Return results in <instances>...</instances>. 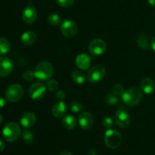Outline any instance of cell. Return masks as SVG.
<instances>
[{
    "instance_id": "cell-1",
    "label": "cell",
    "mask_w": 155,
    "mask_h": 155,
    "mask_svg": "<svg viewBox=\"0 0 155 155\" xmlns=\"http://www.w3.org/2000/svg\"><path fill=\"white\" fill-rule=\"evenodd\" d=\"M121 97L123 101L127 106H136L142 100V92L139 88L133 87L124 91Z\"/></svg>"
},
{
    "instance_id": "cell-2",
    "label": "cell",
    "mask_w": 155,
    "mask_h": 155,
    "mask_svg": "<svg viewBox=\"0 0 155 155\" xmlns=\"http://www.w3.org/2000/svg\"><path fill=\"white\" fill-rule=\"evenodd\" d=\"M54 67L50 62H39L34 71L35 77L40 81H48L52 77Z\"/></svg>"
},
{
    "instance_id": "cell-3",
    "label": "cell",
    "mask_w": 155,
    "mask_h": 155,
    "mask_svg": "<svg viewBox=\"0 0 155 155\" xmlns=\"http://www.w3.org/2000/svg\"><path fill=\"white\" fill-rule=\"evenodd\" d=\"M21 129L16 122H9L2 129L3 138L8 142H14L20 137Z\"/></svg>"
},
{
    "instance_id": "cell-4",
    "label": "cell",
    "mask_w": 155,
    "mask_h": 155,
    "mask_svg": "<svg viewBox=\"0 0 155 155\" xmlns=\"http://www.w3.org/2000/svg\"><path fill=\"white\" fill-rule=\"evenodd\" d=\"M104 143L110 148H117L122 143V136L115 129H107L104 134Z\"/></svg>"
},
{
    "instance_id": "cell-5",
    "label": "cell",
    "mask_w": 155,
    "mask_h": 155,
    "mask_svg": "<svg viewBox=\"0 0 155 155\" xmlns=\"http://www.w3.org/2000/svg\"><path fill=\"white\" fill-rule=\"evenodd\" d=\"M23 96H24V89L21 85L18 84L10 85L5 91V98L11 103L19 101Z\"/></svg>"
},
{
    "instance_id": "cell-6",
    "label": "cell",
    "mask_w": 155,
    "mask_h": 155,
    "mask_svg": "<svg viewBox=\"0 0 155 155\" xmlns=\"http://www.w3.org/2000/svg\"><path fill=\"white\" fill-rule=\"evenodd\" d=\"M106 70L102 65H95L92 67L87 74V79L90 83L97 84L104 79Z\"/></svg>"
},
{
    "instance_id": "cell-7",
    "label": "cell",
    "mask_w": 155,
    "mask_h": 155,
    "mask_svg": "<svg viewBox=\"0 0 155 155\" xmlns=\"http://www.w3.org/2000/svg\"><path fill=\"white\" fill-rule=\"evenodd\" d=\"M61 31L66 37L72 38L77 35L78 32V27L74 21L71 20H66L61 24Z\"/></svg>"
},
{
    "instance_id": "cell-8",
    "label": "cell",
    "mask_w": 155,
    "mask_h": 155,
    "mask_svg": "<svg viewBox=\"0 0 155 155\" xmlns=\"http://www.w3.org/2000/svg\"><path fill=\"white\" fill-rule=\"evenodd\" d=\"M46 90L45 85L39 82H36L33 84L29 88V95L33 100H40L45 96Z\"/></svg>"
},
{
    "instance_id": "cell-9",
    "label": "cell",
    "mask_w": 155,
    "mask_h": 155,
    "mask_svg": "<svg viewBox=\"0 0 155 155\" xmlns=\"http://www.w3.org/2000/svg\"><path fill=\"white\" fill-rule=\"evenodd\" d=\"M107 50V44L101 39H95L89 44V51L95 56L102 55Z\"/></svg>"
},
{
    "instance_id": "cell-10",
    "label": "cell",
    "mask_w": 155,
    "mask_h": 155,
    "mask_svg": "<svg viewBox=\"0 0 155 155\" xmlns=\"http://www.w3.org/2000/svg\"><path fill=\"white\" fill-rule=\"evenodd\" d=\"M114 119L116 124L122 129L128 127L131 121L130 115L124 109H119L117 111L114 115Z\"/></svg>"
},
{
    "instance_id": "cell-11",
    "label": "cell",
    "mask_w": 155,
    "mask_h": 155,
    "mask_svg": "<svg viewBox=\"0 0 155 155\" xmlns=\"http://www.w3.org/2000/svg\"><path fill=\"white\" fill-rule=\"evenodd\" d=\"M14 65L12 61L6 56L0 57V77H6L12 72Z\"/></svg>"
},
{
    "instance_id": "cell-12",
    "label": "cell",
    "mask_w": 155,
    "mask_h": 155,
    "mask_svg": "<svg viewBox=\"0 0 155 155\" xmlns=\"http://www.w3.org/2000/svg\"><path fill=\"white\" fill-rule=\"evenodd\" d=\"M94 122L93 115L89 112H83L80 115L78 119V123L82 129L87 130L90 129Z\"/></svg>"
},
{
    "instance_id": "cell-13",
    "label": "cell",
    "mask_w": 155,
    "mask_h": 155,
    "mask_svg": "<svg viewBox=\"0 0 155 155\" xmlns=\"http://www.w3.org/2000/svg\"><path fill=\"white\" fill-rule=\"evenodd\" d=\"M37 17V12L33 5H27L24 9L22 13L23 21L27 24H31L36 21Z\"/></svg>"
},
{
    "instance_id": "cell-14",
    "label": "cell",
    "mask_w": 155,
    "mask_h": 155,
    "mask_svg": "<svg viewBox=\"0 0 155 155\" xmlns=\"http://www.w3.org/2000/svg\"><path fill=\"white\" fill-rule=\"evenodd\" d=\"M75 63L81 70H87L90 68L91 57L87 54H80L76 57Z\"/></svg>"
},
{
    "instance_id": "cell-15",
    "label": "cell",
    "mask_w": 155,
    "mask_h": 155,
    "mask_svg": "<svg viewBox=\"0 0 155 155\" xmlns=\"http://www.w3.org/2000/svg\"><path fill=\"white\" fill-rule=\"evenodd\" d=\"M36 122V116L33 112H27L22 115L21 119V124L23 127L31 128Z\"/></svg>"
},
{
    "instance_id": "cell-16",
    "label": "cell",
    "mask_w": 155,
    "mask_h": 155,
    "mask_svg": "<svg viewBox=\"0 0 155 155\" xmlns=\"http://www.w3.org/2000/svg\"><path fill=\"white\" fill-rule=\"evenodd\" d=\"M67 112V106L63 101H58L55 103L51 109V113L56 118H61L64 116Z\"/></svg>"
},
{
    "instance_id": "cell-17",
    "label": "cell",
    "mask_w": 155,
    "mask_h": 155,
    "mask_svg": "<svg viewBox=\"0 0 155 155\" xmlns=\"http://www.w3.org/2000/svg\"><path fill=\"white\" fill-rule=\"evenodd\" d=\"M36 35L33 31H26L22 33L21 37V41L23 45L24 46H31L36 42Z\"/></svg>"
},
{
    "instance_id": "cell-18",
    "label": "cell",
    "mask_w": 155,
    "mask_h": 155,
    "mask_svg": "<svg viewBox=\"0 0 155 155\" xmlns=\"http://www.w3.org/2000/svg\"><path fill=\"white\" fill-rule=\"evenodd\" d=\"M141 89L144 93L150 94L154 92L155 89V83L154 81L149 78H145L141 82Z\"/></svg>"
},
{
    "instance_id": "cell-19",
    "label": "cell",
    "mask_w": 155,
    "mask_h": 155,
    "mask_svg": "<svg viewBox=\"0 0 155 155\" xmlns=\"http://www.w3.org/2000/svg\"><path fill=\"white\" fill-rule=\"evenodd\" d=\"M62 125L67 129H73L77 126V120L75 117L71 115H68L64 117L62 120Z\"/></svg>"
},
{
    "instance_id": "cell-20",
    "label": "cell",
    "mask_w": 155,
    "mask_h": 155,
    "mask_svg": "<svg viewBox=\"0 0 155 155\" xmlns=\"http://www.w3.org/2000/svg\"><path fill=\"white\" fill-rule=\"evenodd\" d=\"M137 43L138 46L142 50H148L151 46V42L148 36L145 34H141L138 36Z\"/></svg>"
},
{
    "instance_id": "cell-21",
    "label": "cell",
    "mask_w": 155,
    "mask_h": 155,
    "mask_svg": "<svg viewBox=\"0 0 155 155\" xmlns=\"http://www.w3.org/2000/svg\"><path fill=\"white\" fill-rule=\"evenodd\" d=\"M71 78L75 83L83 84L86 81V75L81 71H74L71 74Z\"/></svg>"
},
{
    "instance_id": "cell-22",
    "label": "cell",
    "mask_w": 155,
    "mask_h": 155,
    "mask_svg": "<svg viewBox=\"0 0 155 155\" xmlns=\"http://www.w3.org/2000/svg\"><path fill=\"white\" fill-rule=\"evenodd\" d=\"M11 44L8 40L4 37H0V55H5L10 50Z\"/></svg>"
},
{
    "instance_id": "cell-23",
    "label": "cell",
    "mask_w": 155,
    "mask_h": 155,
    "mask_svg": "<svg viewBox=\"0 0 155 155\" xmlns=\"http://www.w3.org/2000/svg\"><path fill=\"white\" fill-rule=\"evenodd\" d=\"M22 138L24 142L27 143V144H32L34 141V135H33L31 131L28 130V129H25L23 132Z\"/></svg>"
},
{
    "instance_id": "cell-24",
    "label": "cell",
    "mask_w": 155,
    "mask_h": 155,
    "mask_svg": "<svg viewBox=\"0 0 155 155\" xmlns=\"http://www.w3.org/2000/svg\"><path fill=\"white\" fill-rule=\"evenodd\" d=\"M48 22L50 25L57 27L61 24V18L57 14H51L48 17Z\"/></svg>"
},
{
    "instance_id": "cell-25",
    "label": "cell",
    "mask_w": 155,
    "mask_h": 155,
    "mask_svg": "<svg viewBox=\"0 0 155 155\" xmlns=\"http://www.w3.org/2000/svg\"><path fill=\"white\" fill-rule=\"evenodd\" d=\"M118 100H119V99H118L117 96H116L113 93L112 94H107V96L105 97L106 103L108 105H110V106L117 104L118 103Z\"/></svg>"
},
{
    "instance_id": "cell-26",
    "label": "cell",
    "mask_w": 155,
    "mask_h": 155,
    "mask_svg": "<svg viewBox=\"0 0 155 155\" xmlns=\"http://www.w3.org/2000/svg\"><path fill=\"white\" fill-rule=\"evenodd\" d=\"M70 107H71V111H73L74 112H80L83 109V104L78 101L72 102L70 105Z\"/></svg>"
},
{
    "instance_id": "cell-27",
    "label": "cell",
    "mask_w": 155,
    "mask_h": 155,
    "mask_svg": "<svg viewBox=\"0 0 155 155\" xmlns=\"http://www.w3.org/2000/svg\"><path fill=\"white\" fill-rule=\"evenodd\" d=\"M46 88L49 91H55L58 88V82L55 80H48L46 84Z\"/></svg>"
},
{
    "instance_id": "cell-28",
    "label": "cell",
    "mask_w": 155,
    "mask_h": 155,
    "mask_svg": "<svg viewBox=\"0 0 155 155\" xmlns=\"http://www.w3.org/2000/svg\"><path fill=\"white\" fill-rule=\"evenodd\" d=\"M56 2L62 8H70L74 4L75 0H56Z\"/></svg>"
},
{
    "instance_id": "cell-29",
    "label": "cell",
    "mask_w": 155,
    "mask_h": 155,
    "mask_svg": "<svg viewBox=\"0 0 155 155\" xmlns=\"http://www.w3.org/2000/svg\"><path fill=\"white\" fill-rule=\"evenodd\" d=\"M124 91H124V87L121 84H116L113 86V94H114L117 97H119V96L122 97Z\"/></svg>"
},
{
    "instance_id": "cell-30",
    "label": "cell",
    "mask_w": 155,
    "mask_h": 155,
    "mask_svg": "<svg viewBox=\"0 0 155 155\" xmlns=\"http://www.w3.org/2000/svg\"><path fill=\"white\" fill-rule=\"evenodd\" d=\"M34 72H33L31 70H27L22 74L23 79L27 81H33L34 79Z\"/></svg>"
},
{
    "instance_id": "cell-31",
    "label": "cell",
    "mask_w": 155,
    "mask_h": 155,
    "mask_svg": "<svg viewBox=\"0 0 155 155\" xmlns=\"http://www.w3.org/2000/svg\"><path fill=\"white\" fill-rule=\"evenodd\" d=\"M102 125L106 129H110L114 126V121L110 117H106L103 119Z\"/></svg>"
},
{
    "instance_id": "cell-32",
    "label": "cell",
    "mask_w": 155,
    "mask_h": 155,
    "mask_svg": "<svg viewBox=\"0 0 155 155\" xmlns=\"http://www.w3.org/2000/svg\"><path fill=\"white\" fill-rule=\"evenodd\" d=\"M55 96H56V99H57L58 101H62V100L65 98L64 91H62V90H59V91H57Z\"/></svg>"
},
{
    "instance_id": "cell-33",
    "label": "cell",
    "mask_w": 155,
    "mask_h": 155,
    "mask_svg": "<svg viewBox=\"0 0 155 155\" xmlns=\"http://www.w3.org/2000/svg\"><path fill=\"white\" fill-rule=\"evenodd\" d=\"M151 49H152L153 51L155 53V36L152 38V40H151Z\"/></svg>"
},
{
    "instance_id": "cell-34",
    "label": "cell",
    "mask_w": 155,
    "mask_h": 155,
    "mask_svg": "<svg viewBox=\"0 0 155 155\" xmlns=\"http://www.w3.org/2000/svg\"><path fill=\"white\" fill-rule=\"evenodd\" d=\"M5 105V100H4V98L2 97H0V109L2 108L3 106Z\"/></svg>"
},
{
    "instance_id": "cell-35",
    "label": "cell",
    "mask_w": 155,
    "mask_h": 155,
    "mask_svg": "<svg viewBox=\"0 0 155 155\" xmlns=\"http://www.w3.org/2000/svg\"><path fill=\"white\" fill-rule=\"evenodd\" d=\"M5 143L3 142L2 141H1L0 140V152L3 151L5 149Z\"/></svg>"
},
{
    "instance_id": "cell-36",
    "label": "cell",
    "mask_w": 155,
    "mask_h": 155,
    "mask_svg": "<svg viewBox=\"0 0 155 155\" xmlns=\"http://www.w3.org/2000/svg\"><path fill=\"white\" fill-rule=\"evenodd\" d=\"M89 155H96V151H95L94 149H90V150H89Z\"/></svg>"
},
{
    "instance_id": "cell-37",
    "label": "cell",
    "mask_w": 155,
    "mask_h": 155,
    "mask_svg": "<svg viewBox=\"0 0 155 155\" xmlns=\"http://www.w3.org/2000/svg\"><path fill=\"white\" fill-rule=\"evenodd\" d=\"M148 3H149L150 5L155 7V0H148Z\"/></svg>"
},
{
    "instance_id": "cell-38",
    "label": "cell",
    "mask_w": 155,
    "mask_h": 155,
    "mask_svg": "<svg viewBox=\"0 0 155 155\" xmlns=\"http://www.w3.org/2000/svg\"><path fill=\"white\" fill-rule=\"evenodd\" d=\"M60 155H72V153H71L70 152H68V151H64V152H62Z\"/></svg>"
},
{
    "instance_id": "cell-39",
    "label": "cell",
    "mask_w": 155,
    "mask_h": 155,
    "mask_svg": "<svg viewBox=\"0 0 155 155\" xmlns=\"http://www.w3.org/2000/svg\"><path fill=\"white\" fill-rule=\"evenodd\" d=\"M2 120H3V117L2 116V115L0 114V124H1L2 122Z\"/></svg>"
}]
</instances>
